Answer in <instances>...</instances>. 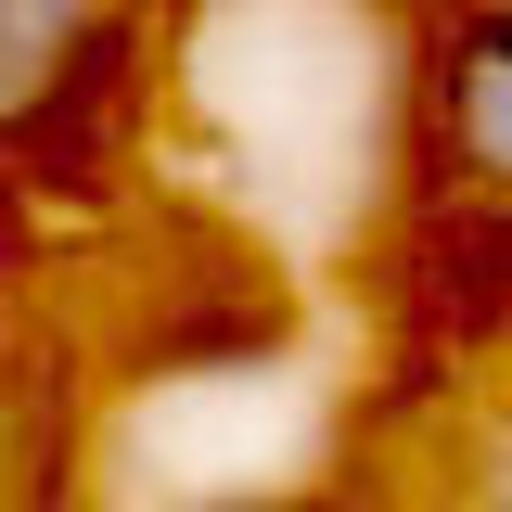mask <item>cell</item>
Listing matches in <instances>:
<instances>
[{
  "label": "cell",
  "instance_id": "obj_2",
  "mask_svg": "<svg viewBox=\"0 0 512 512\" xmlns=\"http://www.w3.org/2000/svg\"><path fill=\"white\" fill-rule=\"evenodd\" d=\"M103 13H116V0H0V128H26L52 103V77L90 52Z\"/></svg>",
  "mask_w": 512,
  "mask_h": 512
},
{
  "label": "cell",
  "instance_id": "obj_1",
  "mask_svg": "<svg viewBox=\"0 0 512 512\" xmlns=\"http://www.w3.org/2000/svg\"><path fill=\"white\" fill-rule=\"evenodd\" d=\"M423 103H436V154L448 167L474 192H512V0H461L436 26Z\"/></svg>",
  "mask_w": 512,
  "mask_h": 512
}]
</instances>
